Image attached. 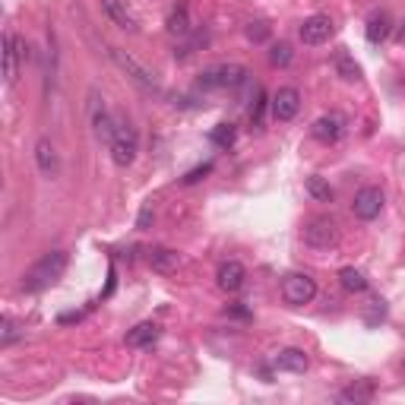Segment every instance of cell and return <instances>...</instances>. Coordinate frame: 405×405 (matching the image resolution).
Here are the masks:
<instances>
[{
	"label": "cell",
	"instance_id": "cell-9",
	"mask_svg": "<svg viewBox=\"0 0 405 405\" xmlns=\"http://www.w3.org/2000/svg\"><path fill=\"white\" fill-rule=\"evenodd\" d=\"M310 133H314V139H320V143L333 146V143H339L342 133H345V117H342L339 111L320 114V117L310 124Z\"/></svg>",
	"mask_w": 405,
	"mask_h": 405
},
{
	"label": "cell",
	"instance_id": "cell-26",
	"mask_svg": "<svg viewBox=\"0 0 405 405\" xmlns=\"http://www.w3.org/2000/svg\"><path fill=\"white\" fill-rule=\"evenodd\" d=\"M307 190H310V196H316V200H323V202L333 200V187H329V184H323L320 177H310V181H307Z\"/></svg>",
	"mask_w": 405,
	"mask_h": 405
},
{
	"label": "cell",
	"instance_id": "cell-18",
	"mask_svg": "<svg viewBox=\"0 0 405 405\" xmlns=\"http://www.w3.org/2000/svg\"><path fill=\"white\" fill-rule=\"evenodd\" d=\"M373 399V383L371 380H354L352 386H345V390L339 392V402H371Z\"/></svg>",
	"mask_w": 405,
	"mask_h": 405
},
{
	"label": "cell",
	"instance_id": "cell-13",
	"mask_svg": "<svg viewBox=\"0 0 405 405\" xmlns=\"http://www.w3.org/2000/svg\"><path fill=\"white\" fill-rule=\"evenodd\" d=\"M101 10H105V16L111 19L114 25H120L124 32H139L136 16H133V13L127 10L124 0H101Z\"/></svg>",
	"mask_w": 405,
	"mask_h": 405
},
{
	"label": "cell",
	"instance_id": "cell-20",
	"mask_svg": "<svg viewBox=\"0 0 405 405\" xmlns=\"http://www.w3.org/2000/svg\"><path fill=\"white\" fill-rule=\"evenodd\" d=\"M364 35H367V41H371V44L386 41V35H390V16H386V13H373V16L367 19Z\"/></svg>",
	"mask_w": 405,
	"mask_h": 405
},
{
	"label": "cell",
	"instance_id": "cell-16",
	"mask_svg": "<svg viewBox=\"0 0 405 405\" xmlns=\"http://www.w3.org/2000/svg\"><path fill=\"white\" fill-rule=\"evenodd\" d=\"M158 335H162V329H158L155 323H136V326L127 333V345L130 348H152L158 342Z\"/></svg>",
	"mask_w": 405,
	"mask_h": 405
},
{
	"label": "cell",
	"instance_id": "cell-33",
	"mask_svg": "<svg viewBox=\"0 0 405 405\" xmlns=\"http://www.w3.org/2000/svg\"><path fill=\"white\" fill-rule=\"evenodd\" d=\"M402 41H405V25H402Z\"/></svg>",
	"mask_w": 405,
	"mask_h": 405
},
{
	"label": "cell",
	"instance_id": "cell-10",
	"mask_svg": "<svg viewBox=\"0 0 405 405\" xmlns=\"http://www.w3.org/2000/svg\"><path fill=\"white\" fill-rule=\"evenodd\" d=\"M333 32H335L333 19L323 16V13H316V16L304 19L301 29H297V35H301L304 44H323V41H329V38H333Z\"/></svg>",
	"mask_w": 405,
	"mask_h": 405
},
{
	"label": "cell",
	"instance_id": "cell-7",
	"mask_svg": "<svg viewBox=\"0 0 405 405\" xmlns=\"http://www.w3.org/2000/svg\"><path fill=\"white\" fill-rule=\"evenodd\" d=\"M383 190L380 187H361L358 193H354V202H352V212L358 215L361 221H373L380 212H383Z\"/></svg>",
	"mask_w": 405,
	"mask_h": 405
},
{
	"label": "cell",
	"instance_id": "cell-32",
	"mask_svg": "<svg viewBox=\"0 0 405 405\" xmlns=\"http://www.w3.org/2000/svg\"><path fill=\"white\" fill-rule=\"evenodd\" d=\"M399 371H402V373H405V361H402V364H399Z\"/></svg>",
	"mask_w": 405,
	"mask_h": 405
},
{
	"label": "cell",
	"instance_id": "cell-28",
	"mask_svg": "<svg viewBox=\"0 0 405 405\" xmlns=\"http://www.w3.org/2000/svg\"><path fill=\"white\" fill-rule=\"evenodd\" d=\"M206 174H212V162H202V165H196L193 171H187V174L181 177V184H187V187H190V184H200Z\"/></svg>",
	"mask_w": 405,
	"mask_h": 405
},
{
	"label": "cell",
	"instance_id": "cell-27",
	"mask_svg": "<svg viewBox=\"0 0 405 405\" xmlns=\"http://www.w3.org/2000/svg\"><path fill=\"white\" fill-rule=\"evenodd\" d=\"M386 316V304H383V297H373V301H367V310H364V320L371 323H377V320H383Z\"/></svg>",
	"mask_w": 405,
	"mask_h": 405
},
{
	"label": "cell",
	"instance_id": "cell-30",
	"mask_svg": "<svg viewBox=\"0 0 405 405\" xmlns=\"http://www.w3.org/2000/svg\"><path fill=\"white\" fill-rule=\"evenodd\" d=\"M247 38H250V41H266V38H269V22H263V19H257V22H250L247 25Z\"/></svg>",
	"mask_w": 405,
	"mask_h": 405
},
{
	"label": "cell",
	"instance_id": "cell-19",
	"mask_svg": "<svg viewBox=\"0 0 405 405\" xmlns=\"http://www.w3.org/2000/svg\"><path fill=\"white\" fill-rule=\"evenodd\" d=\"M333 67H335V73H339L345 82H358L361 79V67H358V60H354L348 51H339V54L333 57Z\"/></svg>",
	"mask_w": 405,
	"mask_h": 405
},
{
	"label": "cell",
	"instance_id": "cell-3",
	"mask_svg": "<svg viewBox=\"0 0 405 405\" xmlns=\"http://www.w3.org/2000/svg\"><path fill=\"white\" fill-rule=\"evenodd\" d=\"M247 82V70L240 63H215V67H206L196 79L200 89H238Z\"/></svg>",
	"mask_w": 405,
	"mask_h": 405
},
{
	"label": "cell",
	"instance_id": "cell-12",
	"mask_svg": "<svg viewBox=\"0 0 405 405\" xmlns=\"http://www.w3.org/2000/svg\"><path fill=\"white\" fill-rule=\"evenodd\" d=\"M215 282H219L221 291H228V295H234V291L244 288L247 282V269L238 263V259H228V263L219 266V272H215Z\"/></svg>",
	"mask_w": 405,
	"mask_h": 405
},
{
	"label": "cell",
	"instance_id": "cell-22",
	"mask_svg": "<svg viewBox=\"0 0 405 405\" xmlns=\"http://www.w3.org/2000/svg\"><path fill=\"white\" fill-rule=\"evenodd\" d=\"M234 136H238L234 124H215L212 133H209V139H212L219 149H231V146H234Z\"/></svg>",
	"mask_w": 405,
	"mask_h": 405
},
{
	"label": "cell",
	"instance_id": "cell-31",
	"mask_svg": "<svg viewBox=\"0 0 405 405\" xmlns=\"http://www.w3.org/2000/svg\"><path fill=\"white\" fill-rule=\"evenodd\" d=\"M149 219H152V209H143V212H139V221H136V225L146 228V225H149Z\"/></svg>",
	"mask_w": 405,
	"mask_h": 405
},
{
	"label": "cell",
	"instance_id": "cell-5",
	"mask_svg": "<svg viewBox=\"0 0 405 405\" xmlns=\"http://www.w3.org/2000/svg\"><path fill=\"white\" fill-rule=\"evenodd\" d=\"M304 244L314 247V250H333L339 244V225L329 215H314V219L304 225Z\"/></svg>",
	"mask_w": 405,
	"mask_h": 405
},
{
	"label": "cell",
	"instance_id": "cell-8",
	"mask_svg": "<svg viewBox=\"0 0 405 405\" xmlns=\"http://www.w3.org/2000/svg\"><path fill=\"white\" fill-rule=\"evenodd\" d=\"M297 108H301V92H297L295 86H282L276 95H272V101H269V111H272V117H276L278 124L295 120Z\"/></svg>",
	"mask_w": 405,
	"mask_h": 405
},
{
	"label": "cell",
	"instance_id": "cell-25",
	"mask_svg": "<svg viewBox=\"0 0 405 405\" xmlns=\"http://www.w3.org/2000/svg\"><path fill=\"white\" fill-rule=\"evenodd\" d=\"M266 92L263 89H257V101H253V111H250V124L257 127V130H263V114H266Z\"/></svg>",
	"mask_w": 405,
	"mask_h": 405
},
{
	"label": "cell",
	"instance_id": "cell-11",
	"mask_svg": "<svg viewBox=\"0 0 405 405\" xmlns=\"http://www.w3.org/2000/svg\"><path fill=\"white\" fill-rule=\"evenodd\" d=\"M25 57V48L22 41H19L13 32H6L4 35V79L6 86H13V82L19 79V60Z\"/></svg>",
	"mask_w": 405,
	"mask_h": 405
},
{
	"label": "cell",
	"instance_id": "cell-2",
	"mask_svg": "<svg viewBox=\"0 0 405 405\" xmlns=\"http://www.w3.org/2000/svg\"><path fill=\"white\" fill-rule=\"evenodd\" d=\"M108 152H111V158H114L117 168H130V165L136 162L139 136H136V130H133L127 120L117 117V127H114V136H111V143H108Z\"/></svg>",
	"mask_w": 405,
	"mask_h": 405
},
{
	"label": "cell",
	"instance_id": "cell-15",
	"mask_svg": "<svg viewBox=\"0 0 405 405\" xmlns=\"http://www.w3.org/2000/svg\"><path fill=\"white\" fill-rule=\"evenodd\" d=\"M35 162H38V171H41L44 177H57L60 158H57V149L51 146V139H38L35 143Z\"/></svg>",
	"mask_w": 405,
	"mask_h": 405
},
{
	"label": "cell",
	"instance_id": "cell-21",
	"mask_svg": "<svg viewBox=\"0 0 405 405\" xmlns=\"http://www.w3.org/2000/svg\"><path fill=\"white\" fill-rule=\"evenodd\" d=\"M339 282L345 291H352V295H361V291H367V278L361 269H354V266H345V269H339Z\"/></svg>",
	"mask_w": 405,
	"mask_h": 405
},
{
	"label": "cell",
	"instance_id": "cell-14",
	"mask_svg": "<svg viewBox=\"0 0 405 405\" xmlns=\"http://www.w3.org/2000/svg\"><path fill=\"white\" fill-rule=\"evenodd\" d=\"M272 367H276V371H288V373H304L310 367V361L301 348H282V352H276V358H272Z\"/></svg>",
	"mask_w": 405,
	"mask_h": 405
},
{
	"label": "cell",
	"instance_id": "cell-23",
	"mask_svg": "<svg viewBox=\"0 0 405 405\" xmlns=\"http://www.w3.org/2000/svg\"><path fill=\"white\" fill-rule=\"evenodd\" d=\"M168 32H171V35H187V32H190L187 6H177V10H171V16H168Z\"/></svg>",
	"mask_w": 405,
	"mask_h": 405
},
{
	"label": "cell",
	"instance_id": "cell-1",
	"mask_svg": "<svg viewBox=\"0 0 405 405\" xmlns=\"http://www.w3.org/2000/svg\"><path fill=\"white\" fill-rule=\"evenodd\" d=\"M67 263H70L67 250H51V253H44V257L38 259V263L32 266L29 272H22V288H25V291H41V288H48V285H54L57 278L63 276Z\"/></svg>",
	"mask_w": 405,
	"mask_h": 405
},
{
	"label": "cell",
	"instance_id": "cell-4",
	"mask_svg": "<svg viewBox=\"0 0 405 405\" xmlns=\"http://www.w3.org/2000/svg\"><path fill=\"white\" fill-rule=\"evenodd\" d=\"M108 54H111V60L117 63V67L124 70V73L130 76V79L136 82L139 89H146V92H158V76L152 73V70L146 67V63H139L136 57L130 54V51H124V48H111Z\"/></svg>",
	"mask_w": 405,
	"mask_h": 405
},
{
	"label": "cell",
	"instance_id": "cell-24",
	"mask_svg": "<svg viewBox=\"0 0 405 405\" xmlns=\"http://www.w3.org/2000/svg\"><path fill=\"white\" fill-rule=\"evenodd\" d=\"M291 57H295V51H291L288 41H278V44H272V48H269V63H272V67H288Z\"/></svg>",
	"mask_w": 405,
	"mask_h": 405
},
{
	"label": "cell",
	"instance_id": "cell-29",
	"mask_svg": "<svg viewBox=\"0 0 405 405\" xmlns=\"http://www.w3.org/2000/svg\"><path fill=\"white\" fill-rule=\"evenodd\" d=\"M16 323L10 320V316H4V320H0V345H13V342H16Z\"/></svg>",
	"mask_w": 405,
	"mask_h": 405
},
{
	"label": "cell",
	"instance_id": "cell-6",
	"mask_svg": "<svg viewBox=\"0 0 405 405\" xmlns=\"http://www.w3.org/2000/svg\"><path fill=\"white\" fill-rule=\"evenodd\" d=\"M282 297L291 307H304V304H310L316 297V282L307 272H288L282 278Z\"/></svg>",
	"mask_w": 405,
	"mask_h": 405
},
{
	"label": "cell",
	"instance_id": "cell-17",
	"mask_svg": "<svg viewBox=\"0 0 405 405\" xmlns=\"http://www.w3.org/2000/svg\"><path fill=\"white\" fill-rule=\"evenodd\" d=\"M149 263H152V269H155V272L168 276V272H174L177 266L184 263V259H181V253H177V250H168V247H158V250H152V253H149Z\"/></svg>",
	"mask_w": 405,
	"mask_h": 405
}]
</instances>
